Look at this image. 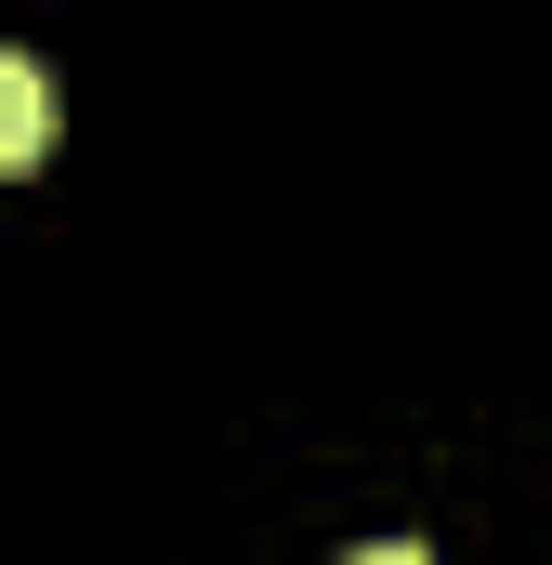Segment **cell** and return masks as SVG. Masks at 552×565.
<instances>
[{
  "label": "cell",
  "instance_id": "cell-1",
  "mask_svg": "<svg viewBox=\"0 0 552 565\" xmlns=\"http://www.w3.org/2000/svg\"><path fill=\"white\" fill-rule=\"evenodd\" d=\"M40 145H53V79L0 53V171H40Z\"/></svg>",
  "mask_w": 552,
  "mask_h": 565
},
{
  "label": "cell",
  "instance_id": "cell-2",
  "mask_svg": "<svg viewBox=\"0 0 552 565\" xmlns=\"http://www.w3.org/2000/svg\"><path fill=\"white\" fill-rule=\"evenodd\" d=\"M342 565H434V553H421V540H355Z\"/></svg>",
  "mask_w": 552,
  "mask_h": 565
}]
</instances>
